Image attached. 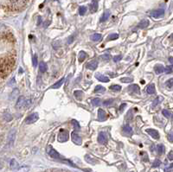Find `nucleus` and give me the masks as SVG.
Segmentation results:
<instances>
[{"label":"nucleus","instance_id":"nucleus-1","mask_svg":"<svg viewBox=\"0 0 173 172\" xmlns=\"http://www.w3.org/2000/svg\"><path fill=\"white\" fill-rule=\"evenodd\" d=\"M17 62V54L15 50H11L5 55L1 54V65H0V75L1 80L6 78L13 70Z\"/></svg>","mask_w":173,"mask_h":172},{"label":"nucleus","instance_id":"nucleus-2","mask_svg":"<svg viewBox=\"0 0 173 172\" xmlns=\"http://www.w3.org/2000/svg\"><path fill=\"white\" fill-rule=\"evenodd\" d=\"M29 2V0H10L8 7L12 11H19L23 9Z\"/></svg>","mask_w":173,"mask_h":172},{"label":"nucleus","instance_id":"nucleus-3","mask_svg":"<svg viewBox=\"0 0 173 172\" xmlns=\"http://www.w3.org/2000/svg\"><path fill=\"white\" fill-rule=\"evenodd\" d=\"M68 140H69V131L67 130L62 129L58 134V141L61 143H63Z\"/></svg>","mask_w":173,"mask_h":172},{"label":"nucleus","instance_id":"nucleus-4","mask_svg":"<svg viewBox=\"0 0 173 172\" xmlns=\"http://www.w3.org/2000/svg\"><path fill=\"white\" fill-rule=\"evenodd\" d=\"M47 152H48V154H49L51 157H53V158H55V159H60V158H61L60 154H59L55 149H53L50 145L48 146V148H47Z\"/></svg>","mask_w":173,"mask_h":172},{"label":"nucleus","instance_id":"nucleus-5","mask_svg":"<svg viewBox=\"0 0 173 172\" xmlns=\"http://www.w3.org/2000/svg\"><path fill=\"white\" fill-rule=\"evenodd\" d=\"M39 116H38V113L37 112H34V113H31V115H29L26 119H25V123L26 124H32L36 121H37Z\"/></svg>","mask_w":173,"mask_h":172},{"label":"nucleus","instance_id":"nucleus-6","mask_svg":"<svg viewBox=\"0 0 173 172\" xmlns=\"http://www.w3.org/2000/svg\"><path fill=\"white\" fill-rule=\"evenodd\" d=\"M98 142L100 144H106L107 143V136L105 132L100 131L98 135Z\"/></svg>","mask_w":173,"mask_h":172},{"label":"nucleus","instance_id":"nucleus-7","mask_svg":"<svg viewBox=\"0 0 173 172\" xmlns=\"http://www.w3.org/2000/svg\"><path fill=\"white\" fill-rule=\"evenodd\" d=\"M151 17L154 18H162L164 15V10L163 9H158V10H156V11H153L151 13Z\"/></svg>","mask_w":173,"mask_h":172},{"label":"nucleus","instance_id":"nucleus-8","mask_svg":"<svg viewBox=\"0 0 173 172\" xmlns=\"http://www.w3.org/2000/svg\"><path fill=\"white\" fill-rule=\"evenodd\" d=\"M71 138H72V141H73L75 144H78V145L81 144V142H82L81 137L75 131H73V132H72Z\"/></svg>","mask_w":173,"mask_h":172},{"label":"nucleus","instance_id":"nucleus-9","mask_svg":"<svg viewBox=\"0 0 173 172\" xmlns=\"http://www.w3.org/2000/svg\"><path fill=\"white\" fill-rule=\"evenodd\" d=\"M150 136H151L154 139H159V133L155 129H146L145 131Z\"/></svg>","mask_w":173,"mask_h":172},{"label":"nucleus","instance_id":"nucleus-10","mask_svg":"<svg viewBox=\"0 0 173 172\" xmlns=\"http://www.w3.org/2000/svg\"><path fill=\"white\" fill-rule=\"evenodd\" d=\"M123 132H124V134H125L126 136H127V137H130V136H132V135L133 134V131H132V127H131L129 125H124V127H123Z\"/></svg>","mask_w":173,"mask_h":172},{"label":"nucleus","instance_id":"nucleus-11","mask_svg":"<svg viewBox=\"0 0 173 172\" xmlns=\"http://www.w3.org/2000/svg\"><path fill=\"white\" fill-rule=\"evenodd\" d=\"M15 135H16V131L15 130H12L11 132L9 133V136H8V144L10 146H12L14 143V140H15Z\"/></svg>","mask_w":173,"mask_h":172},{"label":"nucleus","instance_id":"nucleus-12","mask_svg":"<svg viewBox=\"0 0 173 172\" xmlns=\"http://www.w3.org/2000/svg\"><path fill=\"white\" fill-rule=\"evenodd\" d=\"M98 67V62L96 60H93L87 64V68L91 70H95Z\"/></svg>","mask_w":173,"mask_h":172},{"label":"nucleus","instance_id":"nucleus-13","mask_svg":"<svg viewBox=\"0 0 173 172\" xmlns=\"http://www.w3.org/2000/svg\"><path fill=\"white\" fill-rule=\"evenodd\" d=\"M95 78H96L98 81H101V82H106V83L108 82V81H110L108 77H107V76H105V75L100 74V73H98V74H95Z\"/></svg>","mask_w":173,"mask_h":172},{"label":"nucleus","instance_id":"nucleus-14","mask_svg":"<svg viewBox=\"0 0 173 172\" xmlns=\"http://www.w3.org/2000/svg\"><path fill=\"white\" fill-rule=\"evenodd\" d=\"M98 119L100 121H103L107 119V113L104 110L102 109H99L98 111Z\"/></svg>","mask_w":173,"mask_h":172},{"label":"nucleus","instance_id":"nucleus-15","mask_svg":"<svg viewBox=\"0 0 173 172\" xmlns=\"http://www.w3.org/2000/svg\"><path fill=\"white\" fill-rule=\"evenodd\" d=\"M164 70H165L164 67L162 66V65H160V64H157V65L154 67V71H155V73H156L157 74H162V73H164Z\"/></svg>","mask_w":173,"mask_h":172},{"label":"nucleus","instance_id":"nucleus-16","mask_svg":"<svg viewBox=\"0 0 173 172\" xmlns=\"http://www.w3.org/2000/svg\"><path fill=\"white\" fill-rule=\"evenodd\" d=\"M26 103V100H25V98L24 96H20L17 101V105H16V107L17 108H20L22 106H24V105Z\"/></svg>","mask_w":173,"mask_h":172},{"label":"nucleus","instance_id":"nucleus-17","mask_svg":"<svg viewBox=\"0 0 173 172\" xmlns=\"http://www.w3.org/2000/svg\"><path fill=\"white\" fill-rule=\"evenodd\" d=\"M97 10H98V2H97V0H93L91 5H90V11H91V12L94 13V12H96Z\"/></svg>","mask_w":173,"mask_h":172},{"label":"nucleus","instance_id":"nucleus-18","mask_svg":"<svg viewBox=\"0 0 173 172\" xmlns=\"http://www.w3.org/2000/svg\"><path fill=\"white\" fill-rule=\"evenodd\" d=\"M148 25H149V21L147 19H144V20H142L138 24V28H139V29H145V28L148 27Z\"/></svg>","mask_w":173,"mask_h":172},{"label":"nucleus","instance_id":"nucleus-19","mask_svg":"<svg viewBox=\"0 0 173 172\" xmlns=\"http://www.w3.org/2000/svg\"><path fill=\"white\" fill-rule=\"evenodd\" d=\"M64 81H65V79L64 78H62V79H60L58 81H56L52 87H51V88H59V87H62V85L64 83Z\"/></svg>","mask_w":173,"mask_h":172},{"label":"nucleus","instance_id":"nucleus-20","mask_svg":"<svg viewBox=\"0 0 173 172\" xmlns=\"http://www.w3.org/2000/svg\"><path fill=\"white\" fill-rule=\"evenodd\" d=\"M128 90L131 91V92H132V93H139V87L138 85H136V84H133V85L130 86L129 88H128Z\"/></svg>","mask_w":173,"mask_h":172},{"label":"nucleus","instance_id":"nucleus-21","mask_svg":"<svg viewBox=\"0 0 173 172\" xmlns=\"http://www.w3.org/2000/svg\"><path fill=\"white\" fill-rule=\"evenodd\" d=\"M155 85L154 84H150L148 87H147V89H146V92L147 93L149 94H153L155 93Z\"/></svg>","mask_w":173,"mask_h":172},{"label":"nucleus","instance_id":"nucleus-22","mask_svg":"<svg viewBox=\"0 0 173 172\" xmlns=\"http://www.w3.org/2000/svg\"><path fill=\"white\" fill-rule=\"evenodd\" d=\"M157 153L159 154V155H162L164 151H165V147H164V144H157Z\"/></svg>","mask_w":173,"mask_h":172},{"label":"nucleus","instance_id":"nucleus-23","mask_svg":"<svg viewBox=\"0 0 173 172\" xmlns=\"http://www.w3.org/2000/svg\"><path fill=\"white\" fill-rule=\"evenodd\" d=\"M100 39H101V35L100 34L95 33V34L91 36V40L94 41V42H99V41H100Z\"/></svg>","mask_w":173,"mask_h":172},{"label":"nucleus","instance_id":"nucleus-24","mask_svg":"<svg viewBox=\"0 0 173 172\" xmlns=\"http://www.w3.org/2000/svg\"><path fill=\"white\" fill-rule=\"evenodd\" d=\"M109 17H110V12H109L108 11L105 12L103 13L101 18H100V22H106V21L109 18Z\"/></svg>","mask_w":173,"mask_h":172},{"label":"nucleus","instance_id":"nucleus-25","mask_svg":"<svg viewBox=\"0 0 173 172\" xmlns=\"http://www.w3.org/2000/svg\"><path fill=\"white\" fill-rule=\"evenodd\" d=\"M39 69H40V72H42V73H45L47 71V65H46V63L44 62H40Z\"/></svg>","mask_w":173,"mask_h":172},{"label":"nucleus","instance_id":"nucleus-26","mask_svg":"<svg viewBox=\"0 0 173 172\" xmlns=\"http://www.w3.org/2000/svg\"><path fill=\"white\" fill-rule=\"evenodd\" d=\"M161 100H163V97H157V98H156L155 100H154V101L152 102V107H155V106H157L160 102H161Z\"/></svg>","mask_w":173,"mask_h":172},{"label":"nucleus","instance_id":"nucleus-27","mask_svg":"<svg viewBox=\"0 0 173 172\" xmlns=\"http://www.w3.org/2000/svg\"><path fill=\"white\" fill-rule=\"evenodd\" d=\"M94 91H95V93H103V92L106 91V88L104 87L100 86V85H98V86H96Z\"/></svg>","mask_w":173,"mask_h":172},{"label":"nucleus","instance_id":"nucleus-28","mask_svg":"<svg viewBox=\"0 0 173 172\" xmlns=\"http://www.w3.org/2000/svg\"><path fill=\"white\" fill-rule=\"evenodd\" d=\"M109 88L112 91H115V92H119L121 90V87L119 85H112Z\"/></svg>","mask_w":173,"mask_h":172},{"label":"nucleus","instance_id":"nucleus-29","mask_svg":"<svg viewBox=\"0 0 173 172\" xmlns=\"http://www.w3.org/2000/svg\"><path fill=\"white\" fill-rule=\"evenodd\" d=\"M100 104H101V101H100V99L95 98V99H93V100H92V105H93V106H99Z\"/></svg>","mask_w":173,"mask_h":172},{"label":"nucleus","instance_id":"nucleus-30","mask_svg":"<svg viewBox=\"0 0 173 172\" xmlns=\"http://www.w3.org/2000/svg\"><path fill=\"white\" fill-rule=\"evenodd\" d=\"M10 165H11V168L13 169H17V168L18 167V162H17L15 159H12V160L11 161Z\"/></svg>","mask_w":173,"mask_h":172},{"label":"nucleus","instance_id":"nucleus-31","mask_svg":"<svg viewBox=\"0 0 173 172\" xmlns=\"http://www.w3.org/2000/svg\"><path fill=\"white\" fill-rule=\"evenodd\" d=\"M74 94H75V98H77L78 100H81V97L83 96V92L82 91H75V93H74Z\"/></svg>","mask_w":173,"mask_h":172},{"label":"nucleus","instance_id":"nucleus-32","mask_svg":"<svg viewBox=\"0 0 173 172\" xmlns=\"http://www.w3.org/2000/svg\"><path fill=\"white\" fill-rule=\"evenodd\" d=\"M165 85H166V87H168V88H173V78H171V79H170V80H168L166 82H165Z\"/></svg>","mask_w":173,"mask_h":172},{"label":"nucleus","instance_id":"nucleus-33","mask_svg":"<svg viewBox=\"0 0 173 172\" xmlns=\"http://www.w3.org/2000/svg\"><path fill=\"white\" fill-rule=\"evenodd\" d=\"M86 12H87V7L86 6H81L79 8V14L81 16H84L85 13H86Z\"/></svg>","mask_w":173,"mask_h":172},{"label":"nucleus","instance_id":"nucleus-34","mask_svg":"<svg viewBox=\"0 0 173 172\" xmlns=\"http://www.w3.org/2000/svg\"><path fill=\"white\" fill-rule=\"evenodd\" d=\"M118 38H119V35L116 34V33H113V34H111V35L108 36L107 41H109V40H116V39H118Z\"/></svg>","mask_w":173,"mask_h":172},{"label":"nucleus","instance_id":"nucleus-35","mask_svg":"<svg viewBox=\"0 0 173 172\" xmlns=\"http://www.w3.org/2000/svg\"><path fill=\"white\" fill-rule=\"evenodd\" d=\"M86 57H87V54H86L85 52L81 51V52L80 53V55H79V61L81 62H83V61L86 59Z\"/></svg>","mask_w":173,"mask_h":172},{"label":"nucleus","instance_id":"nucleus-36","mask_svg":"<svg viewBox=\"0 0 173 172\" xmlns=\"http://www.w3.org/2000/svg\"><path fill=\"white\" fill-rule=\"evenodd\" d=\"M164 72H165V74H171L172 72H173V64L172 65H170V66H167L166 68H165V70H164Z\"/></svg>","mask_w":173,"mask_h":172},{"label":"nucleus","instance_id":"nucleus-37","mask_svg":"<svg viewBox=\"0 0 173 172\" xmlns=\"http://www.w3.org/2000/svg\"><path fill=\"white\" fill-rule=\"evenodd\" d=\"M113 103V99L107 100H105V101L103 102V106H109L112 105Z\"/></svg>","mask_w":173,"mask_h":172},{"label":"nucleus","instance_id":"nucleus-38","mask_svg":"<svg viewBox=\"0 0 173 172\" xmlns=\"http://www.w3.org/2000/svg\"><path fill=\"white\" fill-rule=\"evenodd\" d=\"M162 113H163V115L164 116V117H166V118H170V116L172 115L171 113H170V112H169V111H167V110H163L162 111Z\"/></svg>","mask_w":173,"mask_h":172},{"label":"nucleus","instance_id":"nucleus-39","mask_svg":"<svg viewBox=\"0 0 173 172\" xmlns=\"http://www.w3.org/2000/svg\"><path fill=\"white\" fill-rule=\"evenodd\" d=\"M4 118H5V119L6 120V122H10V121L12 119V116L10 113H8V112H6V113L5 114Z\"/></svg>","mask_w":173,"mask_h":172},{"label":"nucleus","instance_id":"nucleus-40","mask_svg":"<svg viewBox=\"0 0 173 172\" xmlns=\"http://www.w3.org/2000/svg\"><path fill=\"white\" fill-rule=\"evenodd\" d=\"M120 81H121L122 82L128 83V82H132V78H128V77H125V78H121Z\"/></svg>","mask_w":173,"mask_h":172},{"label":"nucleus","instance_id":"nucleus-41","mask_svg":"<svg viewBox=\"0 0 173 172\" xmlns=\"http://www.w3.org/2000/svg\"><path fill=\"white\" fill-rule=\"evenodd\" d=\"M28 171H29V167L26 166H23L18 170V172H28Z\"/></svg>","mask_w":173,"mask_h":172},{"label":"nucleus","instance_id":"nucleus-42","mask_svg":"<svg viewBox=\"0 0 173 172\" xmlns=\"http://www.w3.org/2000/svg\"><path fill=\"white\" fill-rule=\"evenodd\" d=\"M72 124H73V125L75 126V128L76 129V130H80V125H79V123L76 121V120H72Z\"/></svg>","mask_w":173,"mask_h":172},{"label":"nucleus","instance_id":"nucleus-43","mask_svg":"<svg viewBox=\"0 0 173 172\" xmlns=\"http://www.w3.org/2000/svg\"><path fill=\"white\" fill-rule=\"evenodd\" d=\"M160 164H161V161L158 160V159H156V160L154 161L152 166H153V167H158V166H160Z\"/></svg>","mask_w":173,"mask_h":172},{"label":"nucleus","instance_id":"nucleus-44","mask_svg":"<svg viewBox=\"0 0 173 172\" xmlns=\"http://www.w3.org/2000/svg\"><path fill=\"white\" fill-rule=\"evenodd\" d=\"M122 59V56L121 55H119V56H115L114 57H113V61L115 62H119L120 60Z\"/></svg>","mask_w":173,"mask_h":172},{"label":"nucleus","instance_id":"nucleus-45","mask_svg":"<svg viewBox=\"0 0 173 172\" xmlns=\"http://www.w3.org/2000/svg\"><path fill=\"white\" fill-rule=\"evenodd\" d=\"M33 65H34V67L37 66V55H35L33 57Z\"/></svg>","mask_w":173,"mask_h":172},{"label":"nucleus","instance_id":"nucleus-46","mask_svg":"<svg viewBox=\"0 0 173 172\" xmlns=\"http://www.w3.org/2000/svg\"><path fill=\"white\" fill-rule=\"evenodd\" d=\"M168 140L170 142L173 143V131L170 132V133H169V135H168Z\"/></svg>","mask_w":173,"mask_h":172},{"label":"nucleus","instance_id":"nucleus-47","mask_svg":"<svg viewBox=\"0 0 173 172\" xmlns=\"http://www.w3.org/2000/svg\"><path fill=\"white\" fill-rule=\"evenodd\" d=\"M168 159L173 161V150H170L168 154Z\"/></svg>","mask_w":173,"mask_h":172},{"label":"nucleus","instance_id":"nucleus-48","mask_svg":"<svg viewBox=\"0 0 173 172\" xmlns=\"http://www.w3.org/2000/svg\"><path fill=\"white\" fill-rule=\"evenodd\" d=\"M74 37H75L74 35H72L71 37H69V39H68V43H69V44H70V43H72L74 42Z\"/></svg>","mask_w":173,"mask_h":172},{"label":"nucleus","instance_id":"nucleus-49","mask_svg":"<svg viewBox=\"0 0 173 172\" xmlns=\"http://www.w3.org/2000/svg\"><path fill=\"white\" fill-rule=\"evenodd\" d=\"M102 57H103V58H105V59H106V61L109 60V56H108V54H106V55H105V56H103Z\"/></svg>","mask_w":173,"mask_h":172},{"label":"nucleus","instance_id":"nucleus-50","mask_svg":"<svg viewBox=\"0 0 173 172\" xmlns=\"http://www.w3.org/2000/svg\"><path fill=\"white\" fill-rule=\"evenodd\" d=\"M126 106V104H122L121 106H120V107H119V111L121 112V111H123V108L125 107Z\"/></svg>","mask_w":173,"mask_h":172},{"label":"nucleus","instance_id":"nucleus-51","mask_svg":"<svg viewBox=\"0 0 173 172\" xmlns=\"http://www.w3.org/2000/svg\"><path fill=\"white\" fill-rule=\"evenodd\" d=\"M169 61H170V62H171V63L173 64V58H172V57H170V58H169Z\"/></svg>","mask_w":173,"mask_h":172},{"label":"nucleus","instance_id":"nucleus-52","mask_svg":"<svg viewBox=\"0 0 173 172\" xmlns=\"http://www.w3.org/2000/svg\"><path fill=\"white\" fill-rule=\"evenodd\" d=\"M170 168H173V163H171V164H170Z\"/></svg>","mask_w":173,"mask_h":172},{"label":"nucleus","instance_id":"nucleus-53","mask_svg":"<svg viewBox=\"0 0 173 172\" xmlns=\"http://www.w3.org/2000/svg\"><path fill=\"white\" fill-rule=\"evenodd\" d=\"M85 172H90V171H88V169H85Z\"/></svg>","mask_w":173,"mask_h":172},{"label":"nucleus","instance_id":"nucleus-54","mask_svg":"<svg viewBox=\"0 0 173 172\" xmlns=\"http://www.w3.org/2000/svg\"><path fill=\"white\" fill-rule=\"evenodd\" d=\"M172 117H173V113H172Z\"/></svg>","mask_w":173,"mask_h":172},{"label":"nucleus","instance_id":"nucleus-55","mask_svg":"<svg viewBox=\"0 0 173 172\" xmlns=\"http://www.w3.org/2000/svg\"><path fill=\"white\" fill-rule=\"evenodd\" d=\"M171 37H173V35H172V36H171Z\"/></svg>","mask_w":173,"mask_h":172}]
</instances>
